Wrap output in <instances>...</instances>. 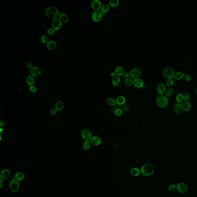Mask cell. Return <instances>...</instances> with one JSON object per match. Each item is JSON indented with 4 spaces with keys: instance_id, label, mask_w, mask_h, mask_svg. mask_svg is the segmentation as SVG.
Returning <instances> with one entry per match:
<instances>
[{
    "instance_id": "19",
    "label": "cell",
    "mask_w": 197,
    "mask_h": 197,
    "mask_svg": "<svg viewBox=\"0 0 197 197\" xmlns=\"http://www.w3.org/2000/svg\"><path fill=\"white\" fill-rule=\"evenodd\" d=\"M114 72L116 75L119 77L121 76H122L124 73V69L122 66H118L115 69Z\"/></svg>"
},
{
    "instance_id": "38",
    "label": "cell",
    "mask_w": 197,
    "mask_h": 197,
    "mask_svg": "<svg viewBox=\"0 0 197 197\" xmlns=\"http://www.w3.org/2000/svg\"><path fill=\"white\" fill-rule=\"evenodd\" d=\"M47 33L49 35H52L55 33V30L53 28H49L46 30Z\"/></svg>"
},
{
    "instance_id": "11",
    "label": "cell",
    "mask_w": 197,
    "mask_h": 197,
    "mask_svg": "<svg viewBox=\"0 0 197 197\" xmlns=\"http://www.w3.org/2000/svg\"><path fill=\"white\" fill-rule=\"evenodd\" d=\"M62 22L59 18L54 20L52 23V28L56 31L59 30L62 27Z\"/></svg>"
},
{
    "instance_id": "26",
    "label": "cell",
    "mask_w": 197,
    "mask_h": 197,
    "mask_svg": "<svg viewBox=\"0 0 197 197\" xmlns=\"http://www.w3.org/2000/svg\"><path fill=\"white\" fill-rule=\"evenodd\" d=\"M64 108V104L61 101H57L55 104V109L57 111H60Z\"/></svg>"
},
{
    "instance_id": "35",
    "label": "cell",
    "mask_w": 197,
    "mask_h": 197,
    "mask_svg": "<svg viewBox=\"0 0 197 197\" xmlns=\"http://www.w3.org/2000/svg\"><path fill=\"white\" fill-rule=\"evenodd\" d=\"M40 40L42 43L46 44H47V42L49 41L48 37L47 35H43L41 37Z\"/></svg>"
},
{
    "instance_id": "39",
    "label": "cell",
    "mask_w": 197,
    "mask_h": 197,
    "mask_svg": "<svg viewBox=\"0 0 197 197\" xmlns=\"http://www.w3.org/2000/svg\"><path fill=\"white\" fill-rule=\"evenodd\" d=\"M190 98V94L187 93L184 94V101L185 102L188 101Z\"/></svg>"
},
{
    "instance_id": "40",
    "label": "cell",
    "mask_w": 197,
    "mask_h": 197,
    "mask_svg": "<svg viewBox=\"0 0 197 197\" xmlns=\"http://www.w3.org/2000/svg\"><path fill=\"white\" fill-rule=\"evenodd\" d=\"M29 89L32 93H35L37 91V88L35 86L32 85V86H29Z\"/></svg>"
},
{
    "instance_id": "14",
    "label": "cell",
    "mask_w": 197,
    "mask_h": 197,
    "mask_svg": "<svg viewBox=\"0 0 197 197\" xmlns=\"http://www.w3.org/2000/svg\"><path fill=\"white\" fill-rule=\"evenodd\" d=\"M166 90V86L164 84L160 83L158 85L157 87V92L159 95L164 94Z\"/></svg>"
},
{
    "instance_id": "34",
    "label": "cell",
    "mask_w": 197,
    "mask_h": 197,
    "mask_svg": "<svg viewBox=\"0 0 197 197\" xmlns=\"http://www.w3.org/2000/svg\"><path fill=\"white\" fill-rule=\"evenodd\" d=\"M176 101L177 102V103H182V102L184 100V94L181 93H178L176 95Z\"/></svg>"
},
{
    "instance_id": "1",
    "label": "cell",
    "mask_w": 197,
    "mask_h": 197,
    "mask_svg": "<svg viewBox=\"0 0 197 197\" xmlns=\"http://www.w3.org/2000/svg\"><path fill=\"white\" fill-rule=\"evenodd\" d=\"M45 14L48 18L54 20L58 18L60 13L57 7L51 6L45 9Z\"/></svg>"
},
{
    "instance_id": "49",
    "label": "cell",
    "mask_w": 197,
    "mask_h": 197,
    "mask_svg": "<svg viewBox=\"0 0 197 197\" xmlns=\"http://www.w3.org/2000/svg\"><path fill=\"white\" fill-rule=\"evenodd\" d=\"M110 75H111V76L113 78L115 76H116V74L115 73L114 71L113 72H112L110 74Z\"/></svg>"
},
{
    "instance_id": "22",
    "label": "cell",
    "mask_w": 197,
    "mask_h": 197,
    "mask_svg": "<svg viewBox=\"0 0 197 197\" xmlns=\"http://www.w3.org/2000/svg\"><path fill=\"white\" fill-rule=\"evenodd\" d=\"M26 83L29 86L33 85L35 82L34 77L31 75H28L26 78Z\"/></svg>"
},
{
    "instance_id": "33",
    "label": "cell",
    "mask_w": 197,
    "mask_h": 197,
    "mask_svg": "<svg viewBox=\"0 0 197 197\" xmlns=\"http://www.w3.org/2000/svg\"><path fill=\"white\" fill-rule=\"evenodd\" d=\"M119 0H110L109 1V5L111 7H116L119 5Z\"/></svg>"
},
{
    "instance_id": "31",
    "label": "cell",
    "mask_w": 197,
    "mask_h": 197,
    "mask_svg": "<svg viewBox=\"0 0 197 197\" xmlns=\"http://www.w3.org/2000/svg\"><path fill=\"white\" fill-rule=\"evenodd\" d=\"M91 142L90 140L85 141L83 144V147L84 149L85 150H88L90 149L91 146Z\"/></svg>"
},
{
    "instance_id": "4",
    "label": "cell",
    "mask_w": 197,
    "mask_h": 197,
    "mask_svg": "<svg viewBox=\"0 0 197 197\" xmlns=\"http://www.w3.org/2000/svg\"><path fill=\"white\" fill-rule=\"evenodd\" d=\"M175 73L174 69L169 67L165 68L163 71V75L164 77L167 79H172L174 78Z\"/></svg>"
},
{
    "instance_id": "29",
    "label": "cell",
    "mask_w": 197,
    "mask_h": 197,
    "mask_svg": "<svg viewBox=\"0 0 197 197\" xmlns=\"http://www.w3.org/2000/svg\"><path fill=\"white\" fill-rule=\"evenodd\" d=\"M24 177H25V176L23 173L22 172H19L15 174L14 177L15 178V180L19 181L23 180Z\"/></svg>"
},
{
    "instance_id": "42",
    "label": "cell",
    "mask_w": 197,
    "mask_h": 197,
    "mask_svg": "<svg viewBox=\"0 0 197 197\" xmlns=\"http://www.w3.org/2000/svg\"><path fill=\"white\" fill-rule=\"evenodd\" d=\"M26 67L29 69L31 70L34 67H33V65L31 62H27V63L26 64Z\"/></svg>"
},
{
    "instance_id": "43",
    "label": "cell",
    "mask_w": 197,
    "mask_h": 197,
    "mask_svg": "<svg viewBox=\"0 0 197 197\" xmlns=\"http://www.w3.org/2000/svg\"><path fill=\"white\" fill-rule=\"evenodd\" d=\"M184 78L187 81H190L191 80V76L189 74H185L184 75Z\"/></svg>"
},
{
    "instance_id": "47",
    "label": "cell",
    "mask_w": 197,
    "mask_h": 197,
    "mask_svg": "<svg viewBox=\"0 0 197 197\" xmlns=\"http://www.w3.org/2000/svg\"><path fill=\"white\" fill-rule=\"evenodd\" d=\"M57 112V110L56 109H52L51 110V111H50V114H51L52 115H54L55 114H56Z\"/></svg>"
},
{
    "instance_id": "21",
    "label": "cell",
    "mask_w": 197,
    "mask_h": 197,
    "mask_svg": "<svg viewBox=\"0 0 197 197\" xmlns=\"http://www.w3.org/2000/svg\"><path fill=\"white\" fill-rule=\"evenodd\" d=\"M130 174L132 176L134 177H138L141 174V170L140 169L137 167H134L132 168L130 170Z\"/></svg>"
},
{
    "instance_id": "9",
    "label": "cell",
    "mask_w": 197,
    "mask_h": 197,
    "mask_svg": "<svg viewBox=\"0 0 197 197\" xmlns=\"http://www.w3.org/2000/svg\"><path fill=\"white\" fill-rule=\"evenodd\" d=\"M177 190L180 193L184 194L188 191V186L187 184L183 182L179 183L176 186Z\"/></svg>"
},
{
    "instance_id": "32",
    "label": "cell",
    "mask_w": 197,
    "mask_h": 197,
    "mask_svg": "<svg viewBox=\"0 0 197 197\" xmlns=\"http://www.w3.org/2000/svg\"><path fill=\"white\" fill-rule=\"evenodd\" d=\"M174 93V89L172 88H169L166 90L165 95L167 98H170L173 95Z\"/></svg>"
},
{
    "instance_id": "50",
    "label": "cell",
    "mask_w": 197,
    "mask_h": 197,
    "mask_svg": "<svg viewBox=\"0 0 197 197\" xmlns=\"http://www.w3.org/2000/svg\"><path fill=\"white\" fill-rule=\"evenodd\" d=\"M196 94L197 95V88H196Z\"/></svg>"
},
{
    "instance_id": "12",
    "label": "cell",
    "mask_w": 197,
    "mask_h": 197,
    "mask_svg": "<svg viewBox=\"0 0 197 197\" xmlns=\"http://www.w3.org/2000/svg\"><path fill=\"white\" fill-rule=\"evenodd\" d=\"M90 141L92 145L94 146H99L103 143L101 138L97 136H93Z\"/></svg>"
},
{
    "instance_id": "20",
    "label": "cell",
    "mask_w": 197,
    "mask_h": 197,
    "mask_svg": "<svg viewBox=\"0 0 197 197\" xmlns=\"http://www.w3.org/2000/svg\"><path fill=\"white\" fill-rule=\"evenodd\" d=\"M59 19L62 22H63L64 23H67L69 21V18L67 14L63 12L60 13Z\"/></svg>"
},
{
    "instance_id": "45",
    "label": "cell",
    "mask_w": 197,
    "mask_h": 197,
    "mask_svg": "<svg viewBox=\"0 0 197 197\" xmlns=\"http://www.w3.org/2000/svg\"><path fill=\"white\" fill-rule=\"evenodd\" d=\"M34 68H35V70H36V73H37L39 74H40L41 75V74L42 72V70L40 68H39V67L37 66H35L34 67Z\"/></svg>"
},
{
    "instance_id": "10",
    "label": "cell",
    "mask_w": 197,
    "mask_h": 197,
    "mask_svg": "<svg viewBox=\"0 0 197 197\" xmlns=\"http://www.w3.org/2000/svg\"><path fill=\"white\" fill-rule=\"evenodd\" d=\"M102 5L101 2L100 0H93L91 2V7L94 11L100 10Z\"/></svg>"
},
{
    "instance_id": "36",
    "label": "cell",
    "mask_w": 197,
    "mask_h": 197,
    "mask_svg": "<svg viewBox=\"0 0 197 197\" xmlns=\"http://www.w3.org/2000/svg\"><path fill=\"white\" fill-rule=\"evenodd\" d=\"M114 114L117 116H120L122 115L123 113V110L120 108H117L115 110L114 112Z\"/></svg>"
},
{
    "instance_id": "24",
    "label": "cell",
    "mask_w": 197,
    "mask_h": 197,
    "mask_svg": "<svg viewBox=\"0 0 197 197\" xmlns=\"http://www.w3.org/2000/svg\"><path fill=\"white\" fill-rule=\"evenodd\" d=\"M110 6L109 5V4H105L102 5L100 10L101 12L103 14H104L108 12L110 10Z\"/></svg>"
},
{
    "instance_id": "2",
    "label": "cell",
    "mask_w": 197,
    "mask_h": 197,
    "mask_svg": "<svg viewBox=\"0 0 197 197\" xmlns=\"http://www.w3.org/2000/svg\"><path fill=\"white\" fill-rule=\"evenodd\" d=\"M141 174L144 176H149L152 175L154 172V167L151 163H146L141 167Z\"/></svg>"
},
{
    "instance_id": "48",
    "label": "cell",
    "mask_w": 197,
    "mask_h": 197,
    "mask_svg": "<svg viewBox=\"0 0 197 197\" xmlns=\"http://www.w3.org/2000/svg\"><path fill=\"white\" fill-rule=\"evenodd\" d=\"M3 180L1 178L0 179V188H2V186H3V185H4V182H3Z\"/></svg>"
},
{
    "instance_id": "3",
    "label": "cell",
    "mask_w": 197,
    "mask_h": 197,
    "mask_svg": "<svg viewBox=\"0 0 197 197\" xmlns=\"http://www.w3.org/2000/svg\"><path fill=\"white\" fill-rule=\"evenodd\" d=\"M157 105L161 108H166L169 104V99L165 95H159L156 99Z\"/></svg>"
},
{
    "instance_id": "16",
    "label": "cell",
    "mask_w": 197,
    "mask_h": 197,
    "mask_svg": "<svg viewBox=\"0 0 197 197\" xmlns=\"http://www.w3.org/2000/svg\"><path fill=\"white\" fill-rule=\"evenodd\" d=\"M174 111L177 115H180L183 113L182 105L181 103H177L174 105Z\"/></svg>"
},
{
    "instance_id": "13",
    "label": "cell",
    "mask_w": 197,
    "mask_h": 197,
    "mask_svg": "<svg viewBox=\"0 0 197 197\" xmlns=\"http://www.w3.org/2000/svg\"><path fill=\"white\" fill-rule=\"evenodd\" d=\"M133 85L134 86L137 88H141L144 86V82L142 79L140 78L134 79Z\"/></svg>"
},
{
    "instance_id": "46",
    "label": "cell",
    "mask_w": 197,
    "mask_h": 197,
    "mask_svg": "<svg viewBox=\"0 0 197 197\" xmlns=\"http://www.w3.org/2000/svg\"><path fill=\"white\" fill-rule=\"evenodd\" d=\"M36 73V70H35V69L34 67L31 70H30V75H32L34 77Z\"/></svg>"
},
{
    "instance_id": "8",
    "label": "cell",
    "mask_w": 197,
    "mask_h": 197,
    "mask_svg": "<svg viewBox=\"0 0 197 197\" xmlns=\"http://www.w3.org/2000/svg\"><path fill=\"white\" fill-rule=\"evenodd\" d=\"M130 76L133 79L139 78L141 74V71L138 68H134L130 72Z\"/></svg>"
},
{
    "instance_id": "30",
    "label": "cell",
    "mask_w": 197,
    "mask_h": 197,
    "mask_svg": "<svg viewBox=\"0 0 197 197\" xmlns=\"http://www.w3.org/2000/svg\"><path fill=\"white\" fill-rule=\"evenodd\" d=\"M107 103L110 106H114L117 104L116 99L113 98H110L107 100Z\"/></svg>"
},
{
    "instance_id": "27",
    "label": "cell",
    "mask_w": 197,
    "mask_h": 197,
    "mask_svg": "<svg viewBox=\"0 0 197 197\" xmlns=\"http://www.w3.org/2000/svg\"><path fill=\"white\" fill-rule=\"evenodd\" d=\"M134 79L131 77L126 78L125 80L124 84L125 86L128 87H129L132 86L133 83Z\"/></svg>"
},
{
    "instance_id": "44",
    "label": "cell",
    "mask_w": 197,
    "mask_h": 197,
    "mask_svg": "<svg viewBox=\"0 0 197 197\" xmlns=\"http://www.w3.org/2000/svg\"><path fill=\"white\" fill-rule=\"evenodd\" d=\"M122 76H123V78L125 79L129 78V77H131L130 72L128 71H125L124 73L123 74Z\"/></svg>"
},
{
    "instance_id": "5",
    "label": "cell",
    "mask_w": 197,
    "mask_h": 197,
    "mask_svg": "<svg viewBox=\"0 0 197 197\" xmlns=\"http://www.w3.org/2000/svg\"><path fill=\"white\" fill-rule=\"evenodd\" d=\"M20 187V184L19 182L17 180H15L14 177L13 179L9 184V188L12 192H17L19 189Z\"/></svg>"
},
{
    "instance_id": "15",
    "label": "cell",
    "mask_w": 197,
    "mask_h": 197,
    "mask_svg": "<svg viewBox=\"0 0 197 197\" xmlns=\"http://www.w3.org/2000/svg\"><path fill=\"white\" fill-rule=\"evenodd\" d=\"M10 175V172L8 169H4L0 173V177L2 180H6L9 178Z\"/></svg>"
},
{
    "instance_id": "6",
    "label": "cell",
    "mask_w": 197,
    "mask_h": 197,
    "mask_svg": "<svg viewBox=\"0 0 197 197\" xmlns=\"http://www.w3.org/2000/svg\"><path fill=\"white\" fill-rule=\"evenodd\" d=\"M103 14L100 10H96L93 12L92 14V19L94 22H98L101 20Z\"/></svg>"
},
{
    "instance_id": "37",
    "label": "cell",
    "mask_w": 197,
    "mask_h": 197,
    "mask_svg": "<svg viewBox=\"0 0 197 197\" xmlns=\"http://www.w3.org/2000/svg\"><path fill=\"white\" fill-rule=\"evenodd\" d=\"M174 80L172 79H169L167 80L166 82V85L169 88H171L174 84Z\"/></svg>"
},
{
    "instance_id": "7",
    "label": "cell",
    "mask_w": 197,
    "mask_h": 197,
    "mask_svg": "<svg viewBox=\"0 0 197 197\" xmlns=\"http://www.w3.org/2000/svg\"><path fill=\"white\" fill-rule=\"evenodd\" d=\"M81 136L83 139L85 141L90 140L93 136L91 131L88 129H84L81 132Z\"/></svg>"
},
{
    "instance_id": "25",
    "label": "cell",
    "mask_w": 197,
    "mask_h": 197,
    "mask_svg": "<svg viewBox=\"0 0 197 197\" xmlns=\"http://www.w3.org/2000/svg\"><path fill=\"white\" fill-rule=\"evenodd\" d=\"M182 105L183 111H189L191 109V104L189 102H185L183 103V104Z\"/></svg>"
},
{
    "instance_id": "23",
    "label": "cell",
    "mask_w": 197,
    "mask_h": 197,
    "mask_svg": "<svg viewBox=\"0 0 197 197\" xmlns=\"http://www.w3.org/2000/svg\"><path fill=\"white\" fill-rule=\"evenodd\" d=\"M112 83L113 86H118L121 83V79L117 75L113 78L112 79Z\"/></svg>"
},
{
    "instance_id": "28",
    "label": "cell",
    "mask_w": 197,
    "mask_h": 197,
    "mask_svg": "<svg viewBox=\"0 0 197 197\" xmlns=\"http://www.w3.org/2000/svg\"><path fill=\"white\" fill-rule=\"evenodd\" d=\"M184 75L185 74L182 72H177L175 73L174 78L176 79L179 80L183 78L184 77Z\"/></svg>"
},
{
    "instance_id": "41",
    "label": "cell",
    "mask_w": 197,
    "mask_h": 197,
    "mask_svg": "<svg viewBox=\"0 0 197 197\" xmlns=\"http://www.w3.org/2000/svg\"><path fill=\"white\" fill-rule=\"evenodd\" d=\"M176 188V186L175 184H171L169 186L168 189L169 191H172Z\"/></svg>"
},
{
    "instance_id": "17",
    "label": "cell",
    "mask_w": 197,
    "mask_h": 197,
    "mask_svg": "<svg viewBox=\"0 0 197 197\" xmlns=\"http://www.w3.org/2000/svg\"><path fill=\"white\" fill-rule=\"evenodd\" d=\"M47 49L50 50H54L57 47V44L54 40H49L46 44Z\"/></svg>"
},
{
    "instance_id": "18",
    "label": "cell",
    "mask_w": 197,
    "mask_h": 197,
    "mask_svg": "<svg viewBox=\"0 0 197 197\" xmlns=\"http://www.w3.org/2000/svg\"><path fill=\"white\" fill-rule=\"evenodd\" d=\"M116 102L117 104L119 106H123L126 103V98L123 96H119L116 98Z\"/></svg>"
}]
</instances>
